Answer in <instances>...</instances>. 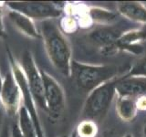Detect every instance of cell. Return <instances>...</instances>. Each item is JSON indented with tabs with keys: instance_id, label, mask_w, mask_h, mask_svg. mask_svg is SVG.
I'll return each mask as SVG.
<instances>
[{
	"instance_id": "6da1fadb",
	"label": "cell",
	"mask_w": 146,
	"mask_h": 137,
	"mask_svg": "<svg viewBox=\"0 0 146 137\" xmlns=\"http://www.w3.org/2000/svg\"><path fill=\"white\" fill-rule=\"evenodd\" d=\"M40 35L49 61L53 66L64 77L70 78L71 48L53 19L40 22Z\"/></svg>"
},
{
	"instance_id": "7a4b0ae2",
	"label": "cell",
	"mask_w": 146,
	"mask_h": 137,
	"mask_svg": "<svg viewBox=\"0 0 146 137\" xmlns=\"http://www.w3.org/2000/svg\"><path fill=\"white\" fill-rule=\"evenodd\" d=\"M121 68L117 65H91L73 61L70 78L78 89L90 93L106 82L119 78Z\"/></svg>"
},
{
	"instance_id": "3957f363",
	"label": "cell",
	"mask_w": 146,
	"mask_h": 137,
	"mask_svg": "<svg viewBox=\"0 0 146 137\" xmlns=\"http://www.w3.org/2000/svg\"><path fill=\"white\" fill-rule=\"evenodd\" d=\"M117 79L99 86L89 93L82 111V116L85 120L96 122L102 121L105 117L114 97L117 95Z\"/></svg>"
},
{
	"instance_id": "277c9868",
	"label": "cell",
	"mask_w": 146,
	"mask_h": 137,
	"mask_svg": "<svg viewBox=\"0 0 146 137\" xmlns=\"http://www.w3.org/2000/svg\"><path fill=\"white\" fill-rule=\"evenodd\" d=\"M20 67L24 73L29 92L33 98L35 104L42 111L47 112V106L44 95V83L40 73V68L35 62V59L29 50L23 53Z\"/></svg>"
},
{
	"instance_id": "5b68a950",
	"label": "cell",
	"mask_w": 146,
	"mask_h": 137,
	"mask_svg": "<svg viewBox=\"0 0 146 137\" xmlns=\"http://www.w3.org/2000/svg\"><path fill=\"white\" fill-rule=\"evenodd\" d=\"M44 83V95L47 113L50 119L57 121L60 118L66 108V97L62 87L48 72L40 68Z\"/></svg>"
},
{
	"instance_id": "8992f818",
	"label": "cell",
	"mask_w": 146,
	"mask_h": 137,
	"mask_svg": "<svg viewBox=\"0 0 146 137\" xmlns=\"http://www.w3.org/2000/svg\"><path fill=\"white\" fill-rule=\"evenodd\" d=\"M9 10L19 12L32 20H48L61 15V8L52 2L11 1L6 2Z\"/></svg>"
},
{
	"instance_id": "52a82bcc",
	"label": "cell",
	"mask_w": 146,
	"mask_h": 137,
	"mask_svg": "<svg viewBox=\"0 0 146 137\" xmlns=\"http://www.w3.org/2000/svg\"><path fill=\"white\" fill-rule=\"evenodd\" d=\"M7 56H8V61H9V67L11 68V70L14 73V76H15L21 90L22 102H23L22 105L27 109L32 122L34 123L35 128L36 130V134H38V137H46L43 132L42 125H41V122L39 120L38 111H36V105L35 104L33 98H32V96L29 92V86H27L26 78L20 67V64L16 61L15 58H14L10 49H7Z\"/></svg>"
},
{
	"instance_id": "ba28073f",
	"label": "cell",
	"mask_w": 146,
	"mask_h": 137,
	"mask_svg": "<svg viewBox=\"0 0 146 137\" xmlns=\"http://www.w3.org/2000/svg\"><path fill=\"white\" fill-rule=\"evenodd\" d=\"M0 105L9 117L17 116V113L22 106L21 90L10 67L3 78Z\"/></svg>"
},
{
	"instance_id": "9c48e42d",
	"label": "cell",
	"mask_w": 146,
	"mask_h": 137,
	"mask_svg": "<svg viewBox=\"0 0 146 137\" xmlns=\"http://www.w3.org/2000/svg\"><path fill=\"white\" fill-rule=\"evenodd\" d=\"M123 33L115 27H102L91 31L88 35L90 42L102 49L105 55L112 54L117 51V41Z\"/></svg>"
},
{
	"instance_id": "30bf717a",
	"label": "cell",
	"mask_w": 146,
	"mask_h": 137,
	"mask_svg": "<svg viewBox=\"0 0 146 137\" xmlns=\"http://www.w3.org/2000/svg\"><path fill=\"white\" fill-rule=\"evenodd\" d=\"M116 93L119 97L134 100L146 97V78L121 76L116 80Z\"/></svg>"
},
{
	"instance_id": "8fae6325",
	"label": "cell",
	"mask_w": 146,
	"mask_h": 137,
	"mask_svg": "<svg viewBox=\"0 0 146 137\" xmlns=\"http://www.w3.org/2000/svg\"><path fill=\"white\" fill-rule=\"evenodd\" d=\"M7 16L17 29L24 35L32 39H41L40 31H38L34 21L29 17L14 10H9Z\"/></svg>"
},
{
	"instance_id": "7c38bea8",
	"label": "cell",
	"mask_w": 146,
	"mask_h": 137,
	"mask_svg": "<svg viewBox=\"0 0 146 137\" xmlns=\"http://www.w3.org/2000/svg\"><path fill=\"white\" fill-rule=\"evenodd\" d=\"M119 13L129 19L146 24V7L137 2H120L117 5Z\"/></svg>"
},
{
	"instance_id": "4fadbf2b",
	"label": "cell",
	"mask_w": 146,
	"mask_h": 137,
	"mask_svg": "<svg viewBox=\"0 0 146 137\" xmlns=\"http://www.w3.org/2000/svg\"><path fill=\"white\" fill-rule=\"evenodd\" d=\"M136 100L127 97H117L116 111L119 117L124 122H131L136 117L138 112Z\"/></svg>"
},
{
	"instance_id": "5bb4252c",
	"label": "cell",
	"mask_w": 146,
	"mask_h": 137,
	"mask_svg": "<svg viewBox=\"0 0 146 137\" xmlns=\"http://www.w3.org/2000/svg\"><path fill=\"white\" fill-rule=\"evenodd\" d=\"M17 125L24 137H38L34 123L27 109L23 105L17 113Z\"/></svg>"
},
{
	"instance_id": "9a60e30c",
	"label": "cell",
	"mask_w": 146,
	"mask_h": 137,
	"mask_svg": "<svg viewBox=\"0 0 146 137\" xmlns=\"http://www.w3.org/2000/svg\"><path fill=\"white\" fill-rule=\"evenodd\" d=\"M89 15L90 18L95 22L98 23H103V24H111L114 22L117 18V15L111 11L102 9L100 7H91L89 10Z\"/></svg>"
},
{
	"instance_id": "2e32d148",
	"label": "cell",
	"mask_w": 146,
	"mask_h": 137,
	"mask_svg": "<svg viewBox=\"0 0 146 137\" xmlns=\"http://www.w3.org/2000/svg\"><path fill=\"white\" fill-rule=\"evenodd\" d=\"M76 132L80 137H95L97 134V125L96 122L85 120L81 122L77 127Z\"/></svg>"
},
{
	"instance_id": "e0dca14e",
	"label": "cell",
	"mask_w": 146,
	"mask_h": 137,
	"mask_svg": "<svg viewBox=\"0 0 146 137\" xmlns=\"http://www.w3.org/2000/svg\"><path fill=\"white\" fill-rule=\"evenodd\" d=\"M125 75L146 78V57L137 61Z\"/></svg>"
},
{
	"instance_id": "ac0fdd59",
	"label": "cell",
	"mask_w": 146,
	"mask_h": 137,
	"mask_svg": "<svg viewBox=\"0 0 146 137\" xmlns=\"http://www.w3.org/2000/svg\"><path fill=\"white\" fill-rule=\"evenodd\" d=\"M10 137H24L19 130L17 122L13 123L12 126L10 127Z\"/></svg>"
},
{
	"instance_id": "d6986e66",
	"label": "cell",
	"mask_w": 146,
	"mask_h": 137,
	"mask_svg": "<svg viewBox=\"0 0 146 137\" xmlns=\"http://www.w3.org/2000/svg\"><path fill=\"white\" fill-rule=\"evenodd\" d=\"M0 137H10V129L8 128L7 124H5L1 130Z\"/></svg>"
},
{
	"instance_id": "ffe728a7",
	"label": "cell",
	"mask_w": 146,
	"mask_h": 137,
	"mask_svg": "<svg viewBox=\"0 0 146 137\" xmlns=\"http://www.w3.org/2000/svg\"><path fill=\"white\" fill-rule=\"evenodd\" d=\"M0 37H5V31L4 27L2 23V9L0 7Z\"/></svg>"
},
{
	"instance_id": "44dd1931",
	"label": "cell",
	"mask_w": 146,
	"mask_h": 137,
	"mask_svg": "<svg viewBox=\"0 0 146 137\" xmlns=\"http://www.w3.org/2000/svg\"><path fill=\"white\" fill-rule=\"evenodd\" d=\"M139 31H140L141 36V38H143V39L145 40L146 39V24L141 27V29H139Z\"/></svg>"
},
{
	"instance_id": "7402d4cb",
	"label": "cell",
	"mask_w": 146,
	"mask_h": 137,
	"mask_svg": "<svg viewBox=\"0 0 146 137\" xmlns=\"http://www.w3.org/2000/svg\"><path fill=\"white\" fill-rule=\"evenodd\" d=\"M2 85H3V78L0 74V94H1V90H2ZM0 107H1V105H0Z\"/></svg>"
},
{
	"instance_id": "603a6c76",
	"label": "cell",
	"mask_w": 146,
	"mask_h": 137,
	"mask_svg": "<svg viewBox=\"0 0 146 137\" xmlns=\"http://www.w3.org/2000/svg\"><path fill=\"white\" fill-rule=\"evenodd\" d=\"M2 120H3V114H2V111H1V107H0V129H1Z\"/></svg>"
},
{
	"instance_id": "cb8c5ba5",
	"label": "cell",
	"mask_w": 146,
	"mask_h": 137,
	"mask_svg": "<svg viewBox=\"0 0 146 137\" xmlns=\"http://www.w3.org/2000/svg\"><path fill=\"white\" fill-rule=\"evenodd\" d=\"M143 137H146V123L143 128Z\"/></svg>"
},
{
	"instance_id": "d4e9b609",
	"label": "cell",
	"mask_w": 146,
	"mask_h": 137,
	"mask_svg": "<svg viewBox=\"0 0 146 137\" xmlns=\"http://www.w3.org/2000/svg\"><path fill=\"white\" fill-rule=\"evenodd\" d=\"M70 137H78V135H77V132H76V130H74L72 132V134L70 135Z\"/></svg>"
},
{
	"instance_id": "484cf974",
	"label": "cell",
	"mask_w": 146,
	"mask_h": 137,
	"mask_svg": "<svg viewBox=\"0 0 146 137\" xmlns=\"http://www.w3.org/2000/svg\"><path fill=\"white\" fill-rule=\"evenodd\" d=\"M124 137H132V135H131V134H127Z\"/></svg>"
},
{
	"instance_id": "4316f807",
	"label": "cell",
	"mask_w": 146,
	"mask_h": 137,
	"mask_svg": "<svg viewBox=\"0 0 146 137\" xmlns=\"http://www.w3.org/2000/svg\"><path fill=\"white\" fill-rule=\"evenodd\" d=\"M105 137H114V136H113L112 134H109V135H106Z\"/></svg>"
},
{
	"instance_id": "83f0119b",
	"label": "cell",
	"mask_w": 146,
	"mask_h": 137,
	"mask_svg": "<svg viewBox=\"0 0 146 137\" xmlns=\"http://www.w3.org/2000/svg\"><path fill=\"white\" fill-rule=\"evenodd\" d=\"M61 137H70V136H67V135H64V136H61Z\"/></svg>"
},
{
	"instance_id": "f1b7e54d",
	"label": "cell",
	"mask_w": 146,
	"mask_h": 137,
	"mask_svg": "<svg viewBox=\"0 0 146 137\" xmlns=\"http://www.w3.org/2000/svg\"><path fill=\"white\" fill-rule=\"evenodd\" d=\"M145 7H146V5H145Z\"/></svg>"
}]
</instances>
